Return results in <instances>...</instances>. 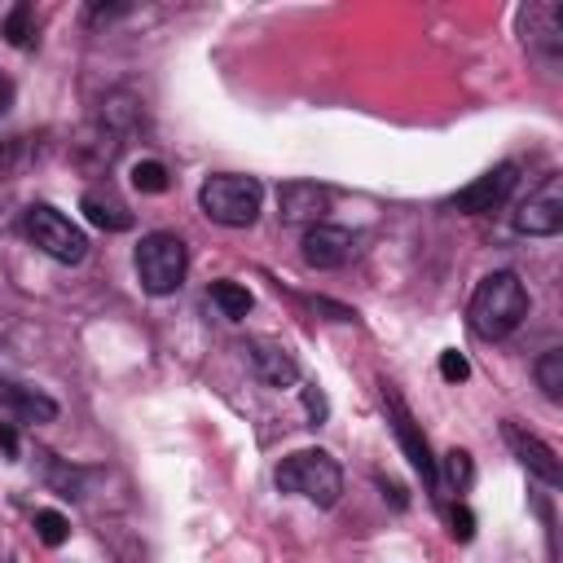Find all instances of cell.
Wrapping results in <instances>:
<instances>
[{
	"instance_id": "obj_1",
	"label": "cell",
	"mask_w": 563,
	"mask_h": 563,
	"mask_svg": "<svg viewBox=\"0 0 563 563\" xmlns=\"http://www.w3.org/2000/svg\"><path fill=\"white\" fill-rule=\"evenodd\" d=\"M471 330L479 339H506L519 330V321L528 317V290L515 273H488L479 277L471 303H466Z\"/></svg>"
},
{
	"instance_id": "obj_2",
	"label": "cell",
	"mask_w": 563,
	"mask_h": 563,
	"mask_svg": "<svg viewBox=\"0 0 563 563\" xmlns=\"http://www.w3.org/2000/svg\"><path fill=\"white\" fill-rule=\"evenodd\" d=\"M277 488L282 493H295L312 506H334L339 493H343V466L325 453V449H299V453H286L273 471Z\"/></svg>"
},
{
	"instance_id": "obj_3",
	"label": "cell",
	"mask_w": 563,
	"mask_h": 563,
	"mask_svg": "<svg viewBox=\"0 0 563 563\" xmlns=\"http://www.w3.org/2000/svg\"><path fill=\"white\" fill-rule=\"evenodd\" d=\"M260 202H264V185L255 176H238V172H216L202 180L198 189V207L207 220L224 224V229H246L255 224L260 216Z\"/></svg>"
},
{
	"instance_id": "obj_4",
	"label": "cell",
	"mask_w": 563,
	"mask_h": 563,
	"mask_svg": "<svg viewBox=\"0 0 563 563\" xmlns=\"http://www.w3.org/2000/svg\"><path fill=\"white\" fill-rule=\"evenodd\" d=\"M132 260H136V277H141V286H145L150 295H172V290H180V282H185V273H189L185 242H180L176 233H167V229L145 233Z\"/></svg>"
},
{
	"instance_id": "obj_5",
	"label": "cell",
	"mask_w": 563,
	"mask_h": 563,
	"mask_svg": "<svg viewBox=\"0 0 563 563\" xmlns=\"http://www.w3.org/2000/svg\"><path fill=\"white\" fill-rule=\"evenodd\" d=\"M22 233L31 238V246H40V251H44L48 260H57V264H79V260L88 255V238H84L57 207H48V202L26 207Z\"/></svg>"
},
{
	"instance_id": "obj_6",
	"label": "cell",
	"mask_w": 563,
	"mask_h": 563,
	"mask_svg": "<svg viewBox=\"0 0 563 563\" xmlns=\"http://www.w3.org/2000/svg\"><path fill=\"white\" fill-rule=\"evenodd\" d=\"M515 229L528 238H554L563 229V176H545L515 211Z\"/></svg>"
},
{
	"instance_id": "obj_7",
	"label": "cell",
	"mask_w": 563,
	"mask_h": 563,
	"mask_svg": "<svg viewBox=\"0 0 563 563\" xmlns=\"http://www.w3.org/2000/svg\"><path fill=\"white\" fill-rule=\"evenodd\" d=\"M515 180H519V167H515V163H497L493 172H484L479 180H471L466 189H457V194L449 198V207H453V211H462V216L497 211V207L510 198Z\"/></svg>"
},
{
	"instance_id": "obj_8",
	"label": "cell",
	"mask_w": 563,
	"mask_h": 563,
	"mask_svg": "<svg viewBox=\"0 0 563 563\" xmlns=\"http://www.w3.org/2000/svg\"><path fill=\"white\" fill-rule=\"evenodd\" d=\"M330 211V189L317 185V180H286L277 189V216L286 224H321Z\"/></svg>"
},
{
	"instance_id": "obj_9",
	"label": "cell",
	"mask_w": 563,
	"mask_h": 563,
	"mask_svg": "<svg viewBox=\"0 0 563 563\" xmlns=\"http://www.w3.org/2000/svg\"><path fill=\"white\" fill-rule=\"evenodd\" d=\"M352 255H356V238L343 224L321 220L303 233V264H312V268H343Z\"/></svg>"
},
{
	"instance_id": "obj_10",
	"label": "cell",
	"mask_w": 563,
	"mask_h": 563,
	"mask_svg": "<svg viewBox=\"0 0 563 563\" xmlns=\"http://www.w3.org/2000/svg\"><path fill=\"white\" fill-rule=\"evenodd\" d=\"M242 352H246V365L255 369V378L264 387H295L299 365H295V356L282 343H273V339H246Z\"/></svg>"
},
{
	"instance_id": "obj_11",
	"label": "cell",
	"mask_w": 563,
	"mask_h": 563,
	"mask_svg": "<svg viewBox=\"0 0 563 563\" xmlns=\"http://www.w3.org/2000/svg\"><path fill=\"white\" fill-rule=\"evenodd\" d=\"M506 440H510V449L519 453V462H523L537 479H545V484H563V466H559V457H554V449H550L545 440L519 431L515 422H506Z\"/></svg>"
},
{
	"instance_id": "obj_12",
	"label": "cell",
	"mask_w": 563,
	"mask_h": 563,
	"mask_svg": "<svg viewBox=\"0 0 563 563\" xmlns=\"http://www.w3.org/2000/svg\"><path fill=\"white\" fill-rule=\"evenodd\" d=\"M0 405L9 413H18L22 422H53L57 418V400L53 396H44V391H35L26 383H13L4 374H0Z\"/></svg>"
},
{
	"instance_id": "obj_13",
	"label": "cell",
	"mask_w": 563,
	"mask_h": 563,
	"mask_svg": "<svg viewBox=\"0 0 563 563\" xmlns=\"http://www.w3.org/2000/svg\"><path fill=\"white\" fill-rule=\"evenodd\" d=\"M387 405H391V413H396V435H400V444H405V453H409L413 471H418V475H422V484L431 488V484H435V457L427 453V440L418 435V427H413V418L405 413V405H400V396H396V391H387Z\"/></svg>"
},
{
	"instance_id": "obj_14",
	"label": "cell",
	"mask_w": 563,
	"mask_h": 563,
	"mask_svg": "<svg viewBox=\"0 0 563 563\" xmlns=\"http://www.w3.org/2000/svg\"><path fill=\"white\" fill-rule=\"evenodd\" d=\"M79 211L88 216V224H97V229H106V233L132 229V211H128L110 189H88V194L79 198Z\"/></svg>"
},
{
	"instance_id": "obj_15",
	"label": "cell",
	"mask_w": 563,
	"mask_h": 563,
	"mask_svg": "<svg viewBox=\"0 0 563 563\" xmlns=\"http://www.w3.org/2000/svg\"><path fill=\"white\" fill-rule=\"evenodd\" d=\"M523 31L532 35V44H537V40H545L550 48H559V31H563V9H559V4H532V9L523 13Z\"/></svg>"
},
{
	"instance_id": "obj_16",
	"label": "cell",
	"mask_w": 563,
	"mask_h": 563,
	"mask_svg": "<svg viewBox=\"0 0 563 563\" xmlns=\"http://www.w3.org/2000/svg\"><path fill=\"white\" fill-rule=\"evenodd\" d=\"M532 374H537V387H541V396L545 400H563V347H550V352H541L537 356V365H532Z\"/></svg>"
},
{
	"instance_id": "obj_17",
	"label": "cell",
	"mask_w": 563,
	"mask_h": 563,
	"mask_svg": "<svg viewBox=\"0 0 563 563\" xmlns=\"http://www.w3.org/2000/svg\"><path fill=\"white\" fill-rule=\"evenodd\" d=\"M216 308H220V317H229V321H242L246 312H251V290L246 286H238V282H211V295H207Z\"/></svg>"
},
{
	"instance_id": "obj_18",
	"label": "cell",
	"mask_w": 563,
	"mask_h": 563,
	"mask_svg": "<svg viewBox=\"0 0 563 563\" xmlns=\"http://www.w3.org/2000/svg\"><path fill=\"white\" fill-rule=\"evenodd\" d=\"M35 537H40L44 545H66L70 519H66L62 510H35Z\"/></svg>"
},
{
	"instance_id": "obj_19",
	"label": "cell",
	"mask_w": 563,
	"mask_h": 563,
	"mask_svg": "<svg viewBox=\"0 0 563 563\" xmlns=\"http://www.w3.org/2000/svg\"><path fill=\"white\" fill-rule=\"evenodd\" d=\"M132 185L141 194H163L167 189V167L158 158H141V163H132Z\"/></svg>"
},
{
	"instance_id": "obj_20",
	"label": "cell",
	"mask_w": 563,
	"mask_h": 563,
	"mask_svg": "<svg viewBox=\"0 0 563 563\" xmlns=\"http://www.w3.org/2000/svg\"><path fill=\"white\" fill-rule=\"evenodd\" d=\"M444 475H449L453 493H466V488H471V475H475L471 453H466V449H449V453H444Z\"/></svg>"
},
{
	"instance_id": "obj_21",
	"label": "cell",
	"mask_w": 563,
	"mask_h": 563,
	"mask_svg": "<svg viewBox=\"0 0 563 563\" xmlns=\"http://www.w3.org/2000/svg\"><path fill=\"white\" fill-rule=\"evenodd\" d=\"M4 35H9V44H18V48H26L31 44V4H13L9 9V18H4Z\"/></svg>"
},
{
	"instance_id": "obj_22",
	"label": "cell",
	"mask_w": 563,
	"mask_h": 563,
	"mask_svg": "<svg viewBox=\"0 0 563 563\" xmlns=\"http://www.w3.org/2000/svg\"><path fill=\"white\" fill-rule=\"evenodd\" d=\"M440 374H444L449 383H462V378L471 374V365H466V356H462V352H453V347H449V352H440Z\"/></svg>"
},
{
	"instance_id": "obj_23",
	"label": "cell",
	"mask_w": 563,
	"mask_h": 563,
	"mask_svg": "<svg viewBox=\"0 0 563 563\" xmlns=\"http://www.w3.org/2000/svg\"><path fill=\"white\" fill-rule=\"evenodd\" d=\"M449 523H453V537H457V541H471V537H475V519H471L466 506H453V510H449Z\"/></svg>"
},
{
	"instance_id": "obj_24",
	"label": "cell",
	"mask_w": 563,
	"mask_h": 563,
	"mask_svg": "<svg viewBox=\"0 0 563 563\" xmlns=\"http://www.w3.org/2000/svg\"><path fill=\"white\" fill-rule=\"evenodd\" d=\"M0 453H4V457H9V462H13V457H18V431H13V427H9V422H0Z\"/></svg>"
},
{
	"instance_id": "obj_25",
	"label": "cell",
	"mask_w": 563,
	"mask_h": 563,
	"mask_svg": "<svg viewBox=\"0 0 563 563\" xmlns=\"http://www.w3.org/2000/svg\"><path fill=\"white\" fill-rule=\"evenodd\" d=\"M9 97H13V88L0 79V110H9Z\"/></svg>"
}]
</instances>
